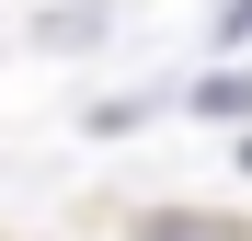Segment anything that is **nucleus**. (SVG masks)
<instances>
[{
    "label": "nucleus",
    "instance_id": "f257e3e1",
    "mask_svg": "<svg viewBox=\"0 0 252 241\" xmlns=\"http://www.w3.org/2000/svg\"><path fill=\"white\" fill-rule=\"evenodd\" d=\"M138 241H252L241 218H195V207H172V218H138Z\"/></svg>",
    "mask_w": 252,
    "mask_h": 241
},
{
    "label": "nucleus",
    "instance_id": "f03ea898",
    "mask_svg": "<svg viewBox=\"0 0 252 241\" xmlns=\"http://www.w3.org/2000/svg\"><path fill=\"white\" fill-rule=\"evenodd\" d=\"M206 115H252V69H218V80H206Z\"/></svg>",
    "mask_w": 252,
    "mask_h": 241
}]
</instances>
